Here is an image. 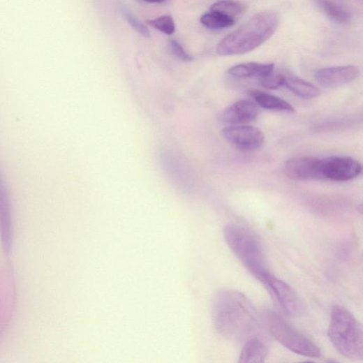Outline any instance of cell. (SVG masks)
<instances>
[{"label": "cell", "mask_w": 363, "mask_h": 363, "mask_svg": "<svg viewBox=\"0 0 363 363\" xmlns=\"http://www.w3.org/2000/svg\"><path fill=\"white\" fill-rule=\"evenodd\" d=\"M212 316L217 332L230 341H246L255 336L260 328L255 306L245 295L237 290H223L216 293Z\"/></svg>", "instance_id": "1"}, {"label": "cell", "mask_w": 363, "mask_h": 363, "mask_svg": "<svg viewBox=\"0 0 363 363\" xmlns=\"http://www.w3.org/2000/svg\"><path fill=\"white\" fill-rule=\"evenodd\" d=\"M279 21L278 13L274 11L256 14L218 44L217 54L222 57L236 56L256 50L275 34Z\"/></svg>", "instance_id": "2"}, {"label": "cell", "mask_w": 363, "mask_h": 363, "mask_svg": "<svg viewBox=\"0 0 363 363\" xmlns=\"http://www.w3.org/2000/svg\"><path fill=\"white\" fill-rule=\"evenodd\" d=\"M328 335L331 343L341 355L350 360H362V325L344 306L336 305L333 307Z\"/></svg>", "instance_id": "3"}, {"label": "cell", "mask_w": 363, "mask_h": 363, "mask_svg": "<svg viewBox=\"0 0 363 363\" xmlns=\"http://www.w3.org/2000/svg\"><path fill=\"white\" fill-rule=\"evenodd\" d=\"M223 237L227 245L255 279L269 270L260 241L246 227L239 223L228 224L223 230Z\"/></svg>", "instance_id": "4"}, {"label": "cell", "mask_w": 363, "mask_h": 363, "mask_svg": "<svg viewBox=\"0 0 363 363\" xmlns=\"http://www.w3.org/2000/svg\"><path fill=\"white\" fill-rule=\"evenodd\" d=\"M263 323L269 334L292 353L311 358L321 357L320 348L288 323L281 314L266 311Z\"/></svg>", "instance_id": "5"}, {"label": "cell", "mask_w": 363, "mask_h": 363, "mask_svg": "<svg viewBox=\"0 0 363 363\" xmlns=\"http://www.w3.org/2000/svg\"><path fill=\"white\" fill-rule=\"evenodd\" d=\"M256 279L285 315L299 317L304 313L305 304L297 292L288 283L272 275L269 270L262 272Z\"/></svg>", "instance_id": "6"}, {"label": "cell", "mask_w": 363, "mask_h": 363, "mask_svg": "<svg viewBox=\"0 0 363 363\" xmlns=\"http://www.w3.org/2000/svg\"><path fill=\"white\" fill-rule=\"evenodd\" d=\"M225 140L237 148L252 151L260 149L264 144L265 136L258 128L246 125L225 127L222 131Z\"/></svg>", "instance_id": "7"}, {"label": "cell", "mask_w": 363, "mask_h": 363, "mask_svg": "<svg viewBox=\"0 0 363 363\" xmlns=\"http://www.w3.org/2000/svg\"><path fill=\"white\" fill-rule=\"evenodd\" d=\"M361 172V164L353 158L331 156L324 158L325 179L346 182L358 177Z\"/></svg>", "instance_id": "8"}, {"label": "cell", "mask_w": 363, "mask_h": 363, "mask_svg": "<svg viewBox=\"0 0 363 363\" xmlns=\"http://www.w3.org/2000/svg\"><path fill=\"white\" fill-rule=\"evenodd\" d=\"M324 158L309 156L294 157L285 165L286 174L297 179H325Z\"/></svg>", "instance_id": "9"}, {"label": "cell", "mask_w": 363, "mask_h": 363, "mask_svg": "<svg viewBox=\"0 0 363 363\" xmlns=\"http://www.w3.org/2000/svg\"><path fill=\"white\" fill-rule=\"evenodd\" d=\"M360 70L355 66H341L323 68L315 73L314 78L318 84L328 88L337 87L356 80Z\"/></svg>", "instance_id": "10"}, {"label": "cell", "mask_w": 363, "mask_h": 363, "mask_svg": "<svg viewBox=\"0 0 363 363\" xmlns=\"http://www.w3.org/2000/svg\"><path fill=\"white\" fill-rule=\"evenodd\" d=\"M12 211L9 195L4 178L0 172V229L3 245L10 251L12 241Z\"/></svg>", "instance_id": "11"}, {"label": "cell", "mask_w": 363, "mask_h": 363, "mask_svg": "<svg viewBox=\"0 0 363 363\" xmlns=\"http://www.w3.org/2000/svg\"><path fill=\"white\" fill-rule=\"evenodd\" d=\"M259 114L257 104L249 100H242L227 108L223 119L229 124H244L255 120Z\"/></svg>", "instance_id": "12"}, {"label": "cell", "mask_w": 363, "mask_h": 363, "mask_svg": "<svg viewBox=\"0 0 363 363\" xmlns=\"http://www.w3.org/2000/svg\"><path fill=\"white\" fill-rule=\"evenodd\" d=\"M274 71V64L247 63L232 67L228 73L235 78H262Z\"/></svg>", "instance_id": "13"}, {"label": "cell", "mask_w": 363, "mask_h": 363, "mask_svg": "<svg viewBox=\"0 0 363 363\" xmlns=\"http://www.w3.org/2000/svg\"><path fill=\"white\" fill-rule=\"evenodd\" d=\"M267 348L259 336H255L245 342L239 356V362H264L267 355Z\"/></svg>", "instance_id": "14"}, {"label": "cell", "mask_w": 363, "mask_h": 363, "mask_svg": "<svg viewBox=\"0 0 363 363\" xmlns=\"http://www.w3.org/2000/svg\"><path fill=\"white\" fill-rule=\"evenodd\" d=\"M318 7L332 20L339 24L350 22L353 15L350 10L334 0H315Z\"/></svg>", "instance_id": "15"}, {"label": "cell", "mask_w": 363, "mask_h": 363, "mask_svg": "<svg viewBox=\"0 0 363 363\" xmlns=\"http://www.w3.org/2000/svg\"><path fill=\"white\" fill-rule=\"evenodd\" d=\"M285 85L295 95L304 99L316 98L321 94V91L316 85L297 77H286Z\"/></svg>", "instance_id": "16"}, {"label": "cell", "mask_w": 363, "mask_h": 363, "mask_svg": "<svg viewBox=\"0 0 363 363\" xmlns=\"http://www.w3.org/2000/svg\"><path fill=\"white\" fill-rule=\"evenodd\" d=\"M251 96L260 107L269 110L294 112V108L287 101L279 97L271 96L260 91H253Z\"/></svg>", "instance_id": "17"}, {"label": "cell", "mask_w": 363, "mask_h": 363, "mask_svg": "<svg viewBox=\"0 0 363 363\" xmlns=\"http://www.w3.org/2000/svg\"><path fill=\"white\" fill-rule=\"evenodd\" d=\"M200 22L206 28L219 30L233 27L237 20L220 13L210 10L201 17Z\"/></svg>", "instance_id": "18"}, {"label": "cell", "mask_w": 363, "mask_h": 363, "mask_svg": "<svg viewBox=\"0 0 363 363\" xmlns=\"http://www.w3.org/2000/svg\"><path fill=\"white\" fill-rule=\"evenodd\" d=\"M210 10L220 13L237 20V17L244 13L245 7L236 0H219L211 6Z\"/></svg>", "instance_id": "19"}, {"label": "cell", "mask_w": 363, "mask_h": 363, "mask_svg": "<svg viewBox=\"0 0 363 363\" xmlns=\"http://www.w3.org/2000/svg\"><path fill=\"white\" fill-rule=\"evenodd\" d=\"M148 24L166 35H172L175 31V24L170 16H162L147 21Z\"/></svg>", "instance_id": "20"}, {"label": "cell", "mask_w": 363, "mask_h": 363, "mask_svg": "<svg viewBox=\"0 0 363 363\" xmlns=\"http://www.w3.org/2000/svg\"><path fill=\"white\" fill-rule=\"evenodd\" d=\"M286 76L282 74L275 73L274 71L269 75L260 78V82L262 87L267 89H278L285 85Z\"/></svg>", "instance_id": "21"}, {"label": "cell", "mask_w": 363, "mask_h": 363, "mask_svg": "<svg viewBox=\"0 0 363 363\" xmlns=\"http://www.w3.org/2000/svg\"><path fill=\"white\" fill-rule=\"evenodd\" d=\"M168 47L172 55L177 59L184 62H191L193 60V57L189 55L177 40H169Z\"/></svg>", "instance_id": "22"}, {"label": "cell", "mask_w": 363, "mask_h": 363, "mask_svg": "<svg viewBox=\"0 0 363 363\" xmlns=\"http://www.w3.org/2000/svg\"><path fill=\"white\" fill-rule=\"evenodd\" d=\"M124 16L131 27L142 36L149 38L151 34L148 28L138 17L127 10L124 11Z\"/></svg>", "instance_id": "23"}, {"label": "cell", "mask_w": 363, "mask_h": 363, "mask_svg": "<svg viewBox=\"0 0 363 363\" xmlns=\"http://www.w3.org/2000/svg\"><path fill=\"white\" fill-rule=\"evenodd\" d=\"M145 1L149 3H163L165 0H145Z\"/></svg>", "instance_id": "24"}]
</instances>
